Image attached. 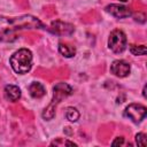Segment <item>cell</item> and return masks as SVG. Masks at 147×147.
I'll use <instances>...</instances> for the list:
<instances>
[{"mask_svg":"<svg viewBox=\"0 0 147 147\" xmlns=\"http://www.w3.org/2000/svg\"><path fill=\"white\" fill-rule=\"evenodd\" d=\"M44 28L42 23L34 16L22 15L16 17H0V39L11 41L16 39V33L24 29Z\"/></svg>","mask_w":147,"mask_h":147,"instance_id":"6da1fadb","label":"cell"},{"mask_svg":"<svg viewBox=\"0 0 147 147\" xmlns=\"http://www.w3.org/2000/svg\"><path fill=\"white\" fill-rule=\"evenodd\" d=\"M72 93V88L70 85L67 83H59L54 86V93H53V99L52 102L48 105L47 108H45L42 113V117L45 119H52L55 116V110L57 105L61 102V100L65 99Z\"/></svg>","mask_w":147,"mask_h":147,"instance_id":"7a4b0ae2","label":"cell"},{"mask_svg":"<svg viewBox=\"0 0 147 147\" xmlns=\"http://www.w3.org/2000/svg\"><path fill=\"white\" fill-rule=\"evenodd\" d=\"M10 65L17 74H26L32 67V53L28 48H21L10 56Z\"/></svg>","mask_w":147,"mask_h":147,"instance_id":"3957f363","label":"cell"},{"mask_svg":"<svg viewBox=\"0 0 147 147\" xmlns=\"http://www.w3.org/2000/svg\"><path fill=\"white\" fill-rule=\"evenodd\" d=\"M108 46L109 48L116 53H123L124 49L126 48V36L122 30H114L108 39Z\"/></svg>","mask_w":147,"mask_h":147,"instance_id":"277c9868","label":"cell"},{"mask_svg":"<svg viewBox=\"0 0 147 147\" xmlns=\"http://www.w3.org/2000/svg\"><path fill=\"white\" fill-rule=\"evenodd\" d=\"M124 115L126 117H129L133 123H139L146 117L147 109L145 106H142L140 103H131L125 108Z\"/></svg>","mask_w":147,"mask_h":147,"instance_id":"5b68a950","label":"cell"},{"mask_svg":"<svg viewBox=\"0 0 147 147\" xmlns=\"http://www.w3.org/2000/svg\"><path fill=\"white\" fill-rule=\"evenodd\" d=\"M51 31L60 36H70L74 33L75 26L72 24L64 23L62 21H55L51 24Z\"/></svg>","mask_w":147,"mask_h":147,"instance_id":"8992f818","label":"cell"},{"mask_svg":"<svg viewBox=\"0 0 147 147\" xmlns=\"http://www.w3.org/2000/svg\"><path fill=\"white\" fill-rule=\"evenodd\" d=\"M106 11L117 18H125V17H129L132 15V11L129 7H125L122 5H116V3L108 5L106 7Z\"/></svg>","mask_w":147,"mask_h":147,"instance_id":"52a82bcc","label":"cell"},{"mask_svg":"<svg viewBox=\"0 0 147 147\" xmlns=\"http://www.w3.org/2000/svg\"><path fill=\"white\" fill-rule=\"evenodd\" d=\"M110 71L117 77H126L130 74V64L123 60H116L111 63Z\"/></svg>","mask_w":147,"mask_h":147,"instance_id":"ba28073f","label":"cell"},{"mask_svg":"<svg viewBox=\"0 0 147 147\" xmlns=\"http://www.w3.org/2000/svg\"><path fill=\"white\" fill-rule=\"evenodd\" d=\"M29 92H30V95L34 99H40L46 94V90H45L44 85L40 84L39 82L31 83L29 86Z\"/></svg>","mask_w":147,"mask_h":147,"instance_id":"9c48e42d","label":"cell"},{"mask_svg":"<svg viewBox=\"0 0 147 147\" xmlns=\"http://www.w3.org/2000/svg\"><path fill=\"white\" fill-rule=\"evenodd\" d=\"M5 96L9 101L15 102L21 98V90L15 85H7L5 87Z\"/></svg>","mask_w":147,"mask_h":147,"instance_id":"30bf717a","label":"cell"},{"mask_svg":"<svg viewBox=\"0 0 147 147\" xmlns=\"http://www.w3.org/2000/svg\"><path fill=\"white\" fill-rule=\"evenodd\" d=\"M59 51L65 57H72L76 53V48L74 46H70V45H67V44H63V42L59 44Z\"/></svg>","mask_w":147,"mask_h":147,"instance_id":"8fae6325","label":"cell"},{"mask_svg":"<svg viewBox=\"0 0 147 147\" xmlns=\"http://www.w3.org/2000/svg\"><path fill=\"white\" fill-rule=\"evenodd\" d=\"M65 117H67L70 122H76V121L79 118V113H78V110H77L76 108L69 107V108H67Z\"/></svg>","mask_w":147,"mask_h":147,"instance_id":"7c38bea8","label":"cell"},{"mask_svg":"<svg viewBox=\"0 0 147 147\" xmlns=\"http://www.w3.org/2000/svg\"><path fill=\"white\" fill-rule=\"evenodd\" d=\"M130 52L133 55H145L146 54V47L145 45H130Z\"/></svg>","mask_w":147,"mask_h":147,"instance_id":"4fadbf2b","label":"cell"},{"mask_svg":"<svg viewBox=\"0 0 147 147\" xmlns=\"http://www.w3.org/2000/svg\"><path fill=\"white\" fill-rule=\"evenodd\" d=\"M51 145H52V146H77L75 142L69 141V140H67V139H62V138H59V139L52 141Z\"/></svg>","mask_w":147,"mask_h":147,"instance_id":"5bb4252c","label":"cell"},{"mask_svg":"<svg viewBox=\"0 0 147 147\" xmlns=\"http://www.w3.org/2000/svg\"><path fill=\"white\" fill-rule=\"evenodd\" d=\"M136 142L138 146H145L146 145V134L145 133H138L136 136Z\"/></svg>","mask_w":147,"mask_h":147,"instance_id":"9a60e30c","label":"cell"},{"mask_svg":"<svg viewBox=\"0 0 147 147\" xmlns=\"http://www.w3.org/2000/svg\"><path fill=\"white\" fill-rule=\"evenodd\" d=\"M111 145L113 146H122V145H124V138L123 137H118V138H116L113 142H111Z\"/></svg>","mask_w":147,"mask_h":147,"instance_id":"2e32d148","label":"cell"},{"mask_svg":"<svg viewBox=\"0 0 147 147\" xmlns=\"http://www.w3.org/2000/svg\"><path fill=\"white\" fill-rule=\"evenodd\" d=\"M121 1H123V2H126V1H129V0H121Z\"/></svg>","mask_w":147,"mask_h":147,"instance_id":"e0dca14e","label":"cell"}]
</instances>
